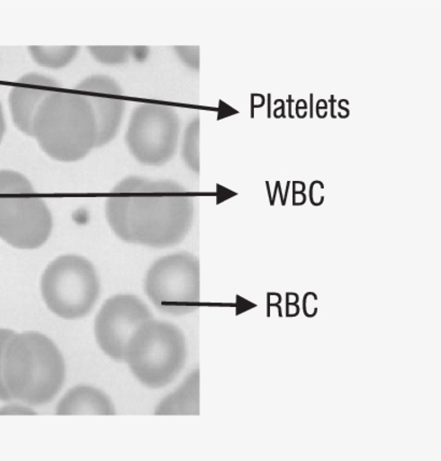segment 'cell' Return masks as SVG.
Listing matches in <instances>:
<instances>
[{"mask_svg":"<svg viewBox=\"0 0 441 461\" xmlns=\"http://www.w3.org/2000/svg\"><path fill=\"white\" fill-rule=\"evenodd\" d=\"M14 334V332L8 329H0V400L2 402H10L13 399L4 385L3 366L5 348Z\"/></svg>","mask_w":441,"mask_h":461,"instance_id":"18","label":"cell"},{"mask_svg":"<svg viewBox=\"0 0 441 461\" xmlns=\"http://www.w3.org/2000/svg\"><path fill=\"white\" fill-rule=\"evenodd\" d=\"M31 181L14 171H0V239L19 249L47 243L53 217Z\"/></svg>","mask_w":441,"mask_h":461,"instance_id":"5","label":"cell"},{"mask_svg":"<svg viewBox=\"0 0 441 461\" xmlns=\"http://www.w3.org/2000/svg\"><path fill=\"white\" fill-rule=\"evenodd\" d=\"M176 56L191 69H200V48L178 46L175 48Z\"/></svg>","mask_w":441,"mask_h":461,"instance_id":"19","label":"cell"},{"mask_svg":"<svg viewBox=\"0 0 441 461\" xmlns=\"http://www.w3.org/2000/svg\"><path fill=\"white\" fill-rule=\"evenodd\" d=\"M153 320L143 302L131 294H118L108 299L95 320V338L104 354L124 361L126 345L142 323Z\"/></svg>","mask_w":441,"mask_h":461,"instance_id":"9","label":"cell"},{"mask_svg":"<svg viewBox=\"0 0 441 461\" xmlns=\"http://www.w3.org/2000/svg\"><path fill=\"white\" fill-rule=\"evenodd\" d=\"M200 378L198 371L187 376L185 382L164 398L158 404L157 415H197L200 411Z\"/></svg>","mask_w":441,"mask_h":461,"instance_id":"14","label":"cell"},{"mask_svg":"<svg viewBox=\"0 0 441 461\" xmlns=\"http://www.w3.org/2000/svg\"><path fill=\"white\" fill-rule=\"evenodd\" d=\"M34 62L49 69H62L78 56L76 46H32L29 48Z\"/></svg>","mask_w":441,"mask_h":461,"instance_id":"15","label":"cell"},{"mask_svg":"<svg viewBox=\"0 0 441 461\" xmlns=\"http://www.w3.org/2000/svg\"><path fill=\"white\" fill-rule=\"evenodd\" d=\"M75 90L86 93L85 95L95 114V147L108 145L117 136L124 117L126 102L122 87L112 77L94 75L76 85Z\"/></svg>","mask_w":441,"mask_h":461,"instance_id":"10","label":"cell"},{"mask_svg":"<svg viewBox=\"0 0 441 461\" xmlns=\"http://www.w3.org/2000/svg\"><path fill=\"white\" fill-rule=\"evenodd\" d=\"M181 124L176 109L143 103L132 113L125 141L130 155L143 166L161 167L178 150Z\"/></svg>","mask_w":441,"mask_h":461,"instance_id":"7","label":"cell"},{"mask_svg":"<svg viewBox=\"0 0 441 461\" xmlns=\"http://www.w3.org/2000/svg\"><path fill=\"white\" fill-rule=\"evenodd\" d=\"M58 162H78L96 146L95 114L85 95L52 91L32 121V136Z\"/></svg>","mask_w":441,"mask_h":461,"instance_id":"3","label":"cell"},{"mask_svg":"<svg viewBox=\"0 0 441 461\" xmlns=\"http://www.w3.org/2000/svg\"><path fill=\"white\" fill-rule=\"evenodd\" d=\"M4 131H5V122H4V111H3L2 104H0V142L3 141Z\"/></svg>","mask_w":441,"mask_h":461,"instance_id":"21","label":"cell"},{"mask_svg":"<svg viewBox=\"0 0 441 461\" xmlns=\"http://www.w3.org/2000/svg\"><path fill=\"white\" fill-rule=\"evenodd\" d=\"M88 52L98 63L104 65H120L128 62L132 52L129 46H91Z\"/></svg>","mask_w":441,"mask_h":461,"instance_id":"17","label":"cell"},{"mask_svg":"<svg viewBox=\"0 0 441 461\" xmlns=\"http://www.w3.org/2000/svg\"><path fill=\"white\" fill-rule=\"evenodd\" d=\"M19 86L11 89L9 106L14 122L27 136H32V121L35 114L52 89L59 84L57 80L40 74H27L18 80Z\"/></svg>","mask_w":441,"mask_h":461,"instance_id":"11","label":"cell"},{"mask_svg":"<svg viewBox=\"0 0 441 461\" xmlns=\"http://www.w3.org/2000/svg\"><path fill=\"white\" fill-rule=\"evenodd\" d=\"M114 405L106 393L91 386L71 388L57 406L58 415H114Z\"/></svg>","mask_w":441,"mask_h":461,"instance_id":"12","label":"cell"},{"mask_svg":"<svg viewBox=\"0 0 441 461\" xmlns=\"http://www.w3.org/2000/svg\"><path fill=\"white\" fill-rule=\"evenodd\" d=\"M10 397L29 406L51 402L65 382V361L51 339L35 331L14 333L4 357Z\"/></svg>","mask_w":441,"mask_h":461,"instance_id":"2","label":"cell"},{"mask_svg":"<svg viewBox=\"0 0 441 461\" xmlns=\"http://www.w3.org/2000/svg\"><path fill=\"white\" fill-rule=\"evenodd\" d=\"M182 158L193 172H200V119L187 124L182 140Z\"/></svg>","mask_w":441,"mask_h":461,"instance_id":"16","label":"cell"},{"mask_svg":"<svg viewBox=\"0 0 441 461\" xmlns=\"http://www.w3.org/2000/svg\"><path fill=\"white\" fill-rule=\"evenodd\" d=\"M0 414L34 415L35 411L30 406H25V404H9L0 409Z\"/></svg>","mask_w":441,"mask_h":461,"instance_id":"20","label":"cell"},{"mask_svg":"<svg viewBox=\"0 0 441 461\" xmlns=\"http://www.w3.org/2000/svg\"><path fill=\"white\" fill-rule=\"evenodd\" d=\"M140 177L125 178L114 186L106 203V216L110 228L120 240L131 243L129 228V210Z\"/></svg>","mask_w":441,"mask_h":461,"instance_id":"13","label":"cell"},{"mask_svg":"<svg viewBox=\"0 0 441 461\" xmlns=\"http://www.w3.org/2000/svg\"><path fill=\"white\" fill-rule=\"evenodd\" d=\"M193 221L194 201L184 185L140 177L129 210L132 244L152 249L178 245L190 232Z\"/></svg>","mask_w":441,"mask_h":461,"instance_id":"1","label":"cell"},{"mask_svg":"<svg viewBox=\"0 0 441 461\" xmlns=\"http://www.w3.org/2000/svg\"><path fill=\"white\" fill-rule=\"evenodd\" d=\"M145 291L165 314H189L200 301V266L196 258L178 252L157 260L147 273Z\"/></svg>","mask_w":441,"mask_h":461,"instance_id":"8","label":"cell"},{"mask_svg":"<svg viewBox=\"0 0 441 461\" xmlns=\"http://www.w3.org/2000/svg\"><path fill=\"white\" fill-rule=\"evenodd\" d=\"M184 332L173 323L150 320L142 323L126 345L124 361L143 385L162 388L180 375L185 365Z\"/></svg>","mask_w":441,"mask_h":461,"instance_id":"4","label":"cell"},{"mask_svg":"<svg viewBox=\"0 0 441 461\" xmlns=\"http://www.w3.org/2000/svg\"><path fill=\"white\" fill-rule=\"evenodd\" d=\"M40 289L48 309L64 320H79L93 310L101 293L95 267L86 258L60 256L43 272Z\"/></svg>","mask_w":441,"mask_h":461,"instance_id":"6","label":"cell"}]
</instances>
